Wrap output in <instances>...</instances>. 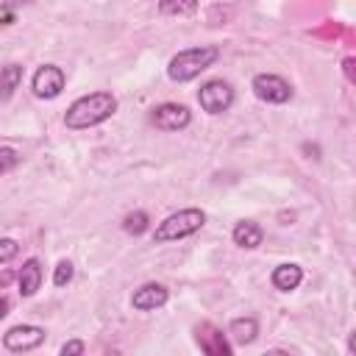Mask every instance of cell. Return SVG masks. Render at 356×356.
<instances>
[{"instance_id": "obj_16", "label": "cell", "mask_w": 356, "mask_h": 356, "mask_svg": "<svg viewBox=\"0 0 356 356\" xmlns=\"http://www.w3.org/2000/svg\"><path fill=\"white\" fill-rule=\"evenodd\" d=\"M159 8L161 14H170V17H186L197 11V0H159Z\"/></svg>"}, {"instance_id": "obj_3", "label": "cell", "mask_w": 356, "mask_h": 356, "mask_svg": "<svg viewBox=\"0 0 356 356\" xmlns=\"http://www.w3.org/2000/svg\"><path fill=\"white\" fill-rule=\"evenodd\" d=\"M206 225V211L203 209H181L170 217H164L153 234V242L164 245V242H178L184 236L197 234Z\"/></svg>"}, {"instance_id": "obj_19", "label": "cell", "mask_w": 356, "mask_h": 356, "mask_svg": "<svg viewBox=\"0 0 356 356\" xmlns=\"http://www.w3.org/2000/svg\"><path fill=\"white\" fill-rule=\"evenodd\" d=\"M19 164V153L14 147H0V175L11 172Z\"/></svg>"}, {"instance_id": "obj_14", "label": "cell", "mask_w": 356, "mask_h": 356, "mask_svg": "<svg viewBox=\"0 0 356 356\" xmlns=\"http://www.w3.org/2000/svg\"><path fill=\"white\" fill-rule=\"evenodd\" d=\"M197 342H200V350H206V353H231V345L225 342V337L209 323H203L197 328Z\"/></svg>"}, {"instance_id": "obj_15", "label": "cell", "mask_w": 356, "mask_h": 356, "mask_svg": "<svg viewBox=\"0 0 356 356\" xmlns=\"http://www.w3.org/2000/svg\"><path fill=\"white\" fill-rule=\"evenodd\" d=\"M22 83V67L19 64H6L0 70V100H8Z\"/></svg>"}, {"instance_id": "obj_4", "label": "cell", "mask_w": 356, "mask_h": 356, "mask_svg": "<svg viewBox=\"0 0 356 356\" xmlns=\"http://www.w3.org/2000/svg\"><path fill=\"white\" fill-rule=\"evenodd\" d=\"M197 103L206 114H222L234 106V89L228 81L222 78H214V81H206L197 92Z\"/></svg>"}, {"instance_id": "obj_1", "label": "cell", "mask_w": 356, "mask_h": 356, "mask_svg": "<svg viewBox=\"0 0 356 356\" xmlns=\"http://www.w3.org/2000/svg\"><path fill=\"white\" fill-rule=\"evenodd\" d=\"M114 111H117V97L111 92H92V95H83L70 103V108L64 111V125L72 131L95 128V125L106 122Z\"/></svg>"}, {"instance_id": "obj_10", "label": "cell", "mask_w": 356, "mask_h": 356, "mask_svg": "<svg viewBox=\"0 0 356 356\" xmlns=\"http://www.w3.org/2000/svg\"><path fill=\"white\" fill-rule=\"evenodd\" d=\"M42 278H44V273H42V261H39L36 256L25 259V264H22L19 273H17L19 295H22V298H33V295L42 289Z\"/></svg>"}, {"instance_id": "obj_12", "label": "cell", "mask_w": 356, "mask_h": 356, "mask_svg": "<svg viewBox=\"0 0 356 356\" xmlns=\"http://www.w3.org/2000/svg\"><path fill=\"white\" fill-rule=\"evenodd\" d=\"M228 337L236 342V345H250L256 337H259V320L256 317H234L228 323Z\"/></svg>"}, {"instance_id": "obj_5", "label": "cell", "mask_w": 356, "mask_h": 356, "mask_svg": "<svg viewBox=\"0 0 356 356\" xmlns=\"http://www.w3.org/2000/svg\"><path fill=\"white\" fill-rule=\"evenodd\" d=\"M64 83H67V75H64V70L56 67V64H42V67L33 72V78H31V89H33V95L42 97V100L58 97V95L64 92Z\"/></svg>"}, {"instance_id": "obj_8", "label": "cell", "mask_w": 356, "mask_h": 356, "mask_svg": "<svg viewBox=\"0 0 356 356\" xmlns=\"http://www.w3.org/2000/svg\"><path fill=\"white\" fill-rule=\"evenodd\" d=\"M44 342V328L39 325H14L3 334V345L11 353H22V350H33Z\"/></svg>"}, {"instance_id": "obj_6", "label": "cell", "mask_w": 356, "mask_h": 356, "mask_svg": "<svg viewBox=\"0 0 356 356\" xmlns=\"http://www.w3.org/2000/svg\"><path fill=\"white\" fill-rule=\"evenodd\" d=\"M250 86H253V95L259 100H264V103L281 106V103H286L292 97V86L281 75H273V72H259Z\"/></svg>"}, {"instance_id": "obj_9", "label": "cell", "mask_w": 356, "mask_h": 356, "mask_svg": "<svg viewBox=\"0 0 356 356\" xmlns=\"http://www.w3.org/2000/svg\"><path fill=\"white\" fill-rule=\"evenodd\" d=\"M167 300H170V292H167L164 284H142L134 292L131 306L139 309V312H153V309H161Z\"/></svg>"}, {"instance_id": "obj_2", "label": "cell", "mask_w": 356, "mask_h": 356, "mask_svg": "<svg viewBox=\"0 0 356 356\" xmlns=\"http://www.w3.org/2000/svg\"><path fill=\"white\" fill-rule=\"evenodd\" d=\"M217 58H220V50H217L214 44L186 47V50H178V53L170 58L167 75H170V81H175V83H186V81H195L203 70H209Z\"/></svg>"}, {"instance_id": "obj_13", "label": "cell", "mask_w": 356, "mask_h": 356, "mask_svg": "<svg viewBox=\"0 0 356 356\" xmlns=\"http://www.w3.org/2000/svg\"><path fill=\"white\" fill-rule=\"evenodd\" d=\"M300 281H303V270L298 264H278L273 270V286L278 292H292L300 286Z\"/></svg>"}, {"instance_id": "obj_23", "label": "cell", "mask_w": 356, "mask_h": 356, "mask_svg": "<svg viewBox=\"0 0 356 356\" xmlns=\"http://www.w3.org/2000/svg\"><path fill=\"white\" fill-rule=\"evenodd\" d=\"M8 306H11V303H8V298H0V320L8 314Z\"/></svg>"}, {"instance_id": "obj_20", "label": "cell", "mask_w": 356, "mask_h": 356, "mask_svg": "<svg viewBox=\"0 0 356 356\" xmlns=\"http://www.w3.org/2000/svg\"><path fill=\"white\" fill-rule=\"evenodd\" d=\"M19 253V245L14 242V239H8V236H3L0 239V264H8L14 256Z\"/></svg>"}, {"instance_id": "obj_18", "label": "cell", "mask_w": 356, "mask_h": 356, "mask_svg": "<svg viewBox=\"0 0 356 356\" xmlns=\"http://www.w3.org/2000/svg\"><path fill=\"white\" fill-rule=\"evenodd\" d=\"M72 273H75V270H72V261H67V259L58 261V264H56V273H53V284H56V286H67V284L72 281Z\"/></svg>"}, {"instance_id": "obj_17", "label": "cell", "mask_w": 356, "mask_h": 356, "mask_svg": "<svg viewBox=\"0 0 356 356\" xmlns=\"http://www.w3.org/2000/svg\"><path fill=\"white\" fill-rule=\"evenodd\" d=\"M147 214L145 211H131L125 220H122V228H125V234H134V236H139L142 231H147Z\"/></svg>"}, {"instance_id": "obj_21", "label": "cell", "mask_w": 356, "mask_h": 356, "mask_svg": "<svg viewBox=\"0 0 356 356\" xmlns=\"http://www.w3.org/2000/svg\"><path fill=\"white\" fill-rule=\"evenodd\" d=\"M83 350H86V345H83L81 339H70V342L61 345V353H64V356H67V353H83Z\"/></svg>"}, {"instance_id": "obj_22", "label": "cell", "mask_w": 356, "mask_h": 356, "mask_svg": "<svg viewBox=\"0 0 356 356\" xmlns=\"http://www.w3.org/2000/svg\"><path fill=\"white\" fill-rule=\"evenodd\" d=\"M28 3H33V0H0V11H14V8L28 6Z\"/></svg>"}, {"instance_id": "obj_7", "label": "cell", "mask_w": 356, "mask_h": 356, "mask_svg": "<svg viewBox=\"0 0 356 356\" xmlns=\"http://www.w3.org/2000/svg\"><path fill=\"white\" fill-rule=\"evenodd\" d=\"M150 120L161 131H184L192 122V111L186 106H181V103H161V106L153 108Z\"/></svg>"}, {"instance_id": "obj_11", "label": "cell", "mask_w": 356, "mask_h": 356, "mask_svg": "<svg viewBox=\"0 0 356 356\" xmlns=\"http://www.w3.org/2000/svg\"><path fill=\"white\" fill-rule=\"evenodd\" d=\"M231 239H234V245H239L245 250H253V248H259L264 242V231L253 220H239L234 225V231H231Z\"/></svg>"}]
</instances>
